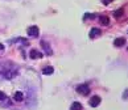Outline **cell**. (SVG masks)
<instances>
[{
	"instance_id": "obj_10",
	"label": "cell",
	"mask_w": 128,
	"mask_h": 110,
	"mask_svg": "<svg viewBox=\"0 0 128 110\" xmlns=\"http://www.w3.org/2000/svg\"><path fill=\"white\" fill-rule=\"evenodd\" d=\"M100 24H102V25H108V24H110V18H108L107 16H102L100 17Z\"/></svg>"
},
{
	"instance_id": "obj_1",
	"label": "cell",
	"mask_w": 128,
	"mask_h": 110,
	"mask_svg": "<svg viewBox=\"0 0 128 110\" xmlns=\"http://www.w3.org/2000/svg\"><path fill=\"white\" fill-rule=\"evenodd\" d=\"M77 92L79 94H83V96H87L88 92H90V88H88V85L86 84H82V85H78L77 87Z\"/></svg>"
},
{
	"instance_id": "obj_4",
	"label": "cell",
	"mask_w": 128,
	"mask_h": 110,
	"mask_svg": "<svg viewBox=\"0 0 128 110\" xmlns=\"http://www.w3.org/2000/svg\"><path fill=\"white\" fill-rule=\"evenodd\" d=\"M29 57H31L32 59H40V58H42V53H40L38 50H31Z\"/></svg>"
},
{
	"instance_id": "obj_11",
	"label": "cell",
	"mask_w": 128,
	"mask_h": 110,
	"mask_svg": "<svg viewBox=\"0 0 128 110\" xmlns=\"http://www.w3.org/2000/svg\"><path fill=\"white\" fill-rule=\"evenodd\" d=\"M123 13H124V11H123V8H120V9H118V11H115L114 16L116 17V18H120V17L123 16Z\"/></svg>"
},
{
	"instance_id": "obj_3",
	"label": "cell",
	"mask_w": 128,
	"mask_h": 110,
	"mask_svg": "<svg viewBox=\"0 0 128 110\" xmlns=\"http://www.w3.org/2000/svg\"><path fill=\"white\" fill-rule=\"evenodd\" d=\"M38 33H40V29H38V26H31V28H28V34L32 37H37Z\"/></svg>"
},
{
	"instance_id": "obj_9",
	"label": "cell",
	"mask_w": 128,
	"mask_h": 110,
	"mask_svg": "<svg viewBox=\"0 0 128 110\" xmlns=\"http://www.w3.org/2000/svg\"><path fill=\"white\" fill-rule=\"evenodd\" d=\"M13 98H15V101H23L24 96H23V93H21V92H16V93H15V96H13Z\"/></svg>"
},
{
	"instance_id": "obj_5",
	"label": "cell",
	"mask_w": 128,
	"mask_h": 110,
	"mask_svg": "<svg viewBox=\"0 0 128 110\" xmlns=\"http://www.w3.org/2000/svg\"><path fill=\"white\" fill-rule=\"evenodd\" d=\"M100 33H102V30H100V29L92 28V29H91V31H90V38H91V40H94L95 37H98Z\"/></svg>"
},
{
	"instance_id": "obj_12",
	"label": "cell",
	"mask_w": 128,
	"mask_h": 110,
	"mask_svg": "<svg viewBox=\"0 0 128 110\" xmlns=\"http://www.w3.org/2000/svg\"><path fill=\"white\" fill-rule=\"evenodd\" d=\"M5 98H7L5 93H4V92H0V100H5Z\"/></svg>"
},
{
	"instance_id": "obj_14",
	"label": "cell",
	"mask_w": 128,
	"mask_h": 110,
	"mask_svg": "<svg viewBox=\"0 0 128 110\" xmlns=\"http://www.w3.org/2000/svg\"><path fill=\"white\" fill-rule=\"evenodd\" d=\"M102 1H103V4H106V5H108V4H110V3L112 1V0H102Z\"/></svg>"
},
{
	"instance_id": "obj_8",
	"label": "cell",
	"mask_w": 128,
	"mask_h": 110,
	"mask_svg": "<svg viewBox=\"0 0 128 110\" xmlns=\"http://www.w3.org/2000/svg\"><path fill=\"white\" fill-rule=\"evenodd\" d=\"M71 110H82V104L81 102H73Z\"/></svg>"
},
{
	"instance_id": "obj_2",
	"label": "cell",
	"mask_w": 128,
	"mask_h": 110,
	"mask_svg": "<svg viewBox=\"0 0 128 110\" xmlns=\"http://www.w3.org/2000/svg\"><path fill=\"white\" fill-rule=\"evenodd\" d=\"M102 102V100H100V97L99 96H94V97H91L90 98V101H88V104H90V106L91 107H97L98 105Z\"/></svg>"
},
{
	"instance_id": "obj_7",
	"label": "cell",
	"mask_w": 128,
	"mask_h": 110,
	"mask_svg": "<svg viewBox=\"0 0 128 110\" xmlns=\"http://www.w3.org/2000/svg\"><path fill=\"white\" fill-rule=\"evenodd\" d=\"M53 72H54V68L50 67V66H49V67H45L42 70V73H44V75H51Z\"/></svg>"
},
{
	"instance_id": "obj_6",
	"label": "cell",
	"mask_w": 128,
	"mask_h": 110,
	"mask_svg": "<svg viewBox=\"0 0 128 110\" xmlns=\"http://www.w3.org/2000/svg\"><path fill=\"white\" fill-rule=\"evenodd\" d=\"M114 45L116 46V47H122V46L125 45V38H123V37H120V38H116L114 42Z\"/></svg>"
},
{
	"instance_id": "obj_15",
	"label": "cell",
	"mask_w": 128,
	"mask_h": 110,
	"mask_svg": "<svg viewBox=\"0 0 128 110\" xmlns=\"http://www.w3.org/2000/svg\"><path fill=\"white\" fill-rule=\"evenodd\" d=\"M3 48H4V46L1 45V43H0V50H3Z\"/></svg>"
},
{
	"instance_id": "obj_13",
	"label": "cell",
	"mask_w": 128,
	"mask_h": 110,
	"mask_svg": "<svg viewBox=\"0 0 128 110\" xmlns=\"http://www.w3.org/2000/svg\"><path fill=\"white\" fill-rule=\"evenodd\" d=\"M90 17H91V18H92V17H94V14H85V20H88V18H90Z\"/></svg>"
}]
</instances>
